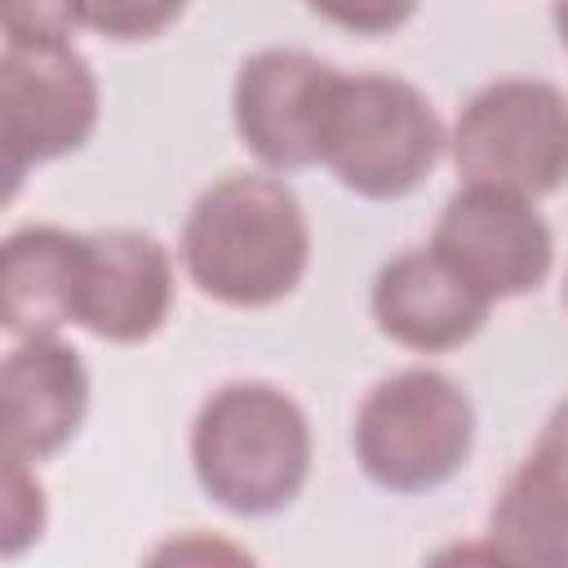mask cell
<instances>
[{
    "label": "cell",
    "mask_w": 568,
    "mask_h": 568,
    "mask_svg": "<svg viewBox=\"0 0 568 568\" xmlns=\"http://www.w3.org/2000/svg\"><path fill=\"white\" fill-rule=\"evenodd\" d=\"M311 422L275 382H226L191 422L195 484L213 506L244 519L293 506L311 479Z\"/></svg>",
    "instance_id": "obj_3"
},
{
    "label": "cell",
    "mask_w": 568,
    "mask_h": 568,
    "mask_svg": "<svg viewBox=\"0 0 568 568\" xmlns=\"http://www.w3.org/2000/svg\"><path fill=\"white\" fill-rule=\"evenodd\" d=\"M351 448L377 488L430 493L470 462L475 404L439 368H399L359 399Z\"/></svg>",
    "instance_id": "obj_5"
},
{
    "label": "cell",
    "mask_w": 568,
    "mask_h": 568,
    "mask_svg": "<svg viewBox=\"0 0 568 568\" xmlns=\"http://www.w3.org/2000/svg\"><path fill=\"white\" fill-rule=\"evenodd\" d=\"M422 568H510V564L501 559V550L488 537L484 541L462 537V541H444L439 550H430L422 559Z\"/></svg>",
    "instance_id": "obj_18"
},
{
    "label": "cell",
    "mask_w": 568,
    "mask_h": 568,
    "mask_svg": "<svg viewBox=\"0 0 568 568\" xmlns=\"http://www.w3.org/2000/svg\"><path fill=\"white\" fill-rule=\"evenodd\" d=\"M67 4H9L0 49V155L13 200L27 169L80 151L102 115V89L71 40Z\"/></svg>",
    "instance_id": "obj_2"
},
{
    "label": "cell",
    "mask_w": 568,
    "mask_h": 568,
    "mask_svg": "<svg viewBox=\"0 0 568 568\" xmlns=\"http://www.w3.org/2000/svg\"><path fill=\"white\" fill-rule=\"evenodd\" d=\"M84 235L31 222L4 235L0 244V320L18 342L58 337L75 315Z\"/></svg>",
    "instance_id": "obj_13"
},
{
    "label": "cell",
    "mask_w": 568,
    "mask_h": 568,
    "mask_svg": "<svg viewBox=\"0 0 568 568\" xmlns=\"http://www.w3.org/2000/svg\"><path fill=\"white\" fill-rule=\"evenodd\" d=\"M564 306H568V280H564Z\"/></svg>",
    "instance_id": "obj_20"
},
{
    "label": "cell",
    "mask_w": 568,
    "mask_h": 568,
    "mask_svg": "<svg viewBox=\"0 0 568 568\" xmlns=\"http://www.w3.org/2000/svg\"><path fill=\"white\" fill-rule=\"evenodd\" d=\"M448 151V129L430 98L386 71H337L324 129L320 164L359 200L413 195Z\"/></svg>",
    "instance_id": "obj_4"
},
{
    "label": "cell",
    "mask_w": 568,
    "mask_h": 568,
    "mask_svg": "<svg viewBox=\"0 0 568 568\" xmlns=\"http://www.w3.org/2000/svg\"><path fill=\"white\" fill-rule=\"evenodd\" d=\"M488 541L510 568H568V399L497 488Z\"/></svg>",
    "instance_id": "obj_11"
},
{
    "label": "cell",
    "mask_w": 568,
    "mask_h": 568,
    "mask_svg": "<svg viewBox=\"0 0 568 568\" xmlns=\"http://www.w3.org/2000/svg\"><path fill=\"white\" fill-rule=\"evenodd\" d=\"M337 67L306 49H257L240 62L231 84V124L244 151L266 173H297L320 164V129Z\"/></svg>",
    "instance_id": "obj_8"
},
{
    "label": "cell",
    "mask_w": 568,
    "mask_h": 568,
    "mask_svg": "<svg viewBox=\"0 0 568 568\" xmlns=\"http://www.w3.org/2000/svg\"><path fill=\"white\" fill-rule=\"evenodd\" d=\"M315 13L328 18V22H342L359 36H386V31H395L399 22L413 18L408 4H395V9L390 4H355V9H315Z\"/></svg>",
    "instance_id": "obj_17"
},
{
    "label": "cell",
    "mask_w": 568,
    "mask_h": 568,
    "mask_svg": "<svg viewBox=\"0 0 568 568\" xmlns=\"http://www.w3.org/2000/svg\"><path fill=\"white\" fill-rule=\"evenodd\" d=\"M173 257L155 235L129 226L89 231L80 244L71 324L102 342L138 346L164 328L173 311Z\"/></svg>",
    "instance_id": "obj_9"
},
{
    "label": "cell",
    "mask_w": 568,
    "mask_h": 568,
    "mask_svg": "<svg viewBox=\"0 0 568 568\" xmlns=\"http://www.w3.org/2000/svg\"><path fill=\"white\" fill-rule=\"evenodd\" d=\"M426 248L493 306L537 293L555 266V235L537 204L493 186H457Z\"/></svg>",
    "instance_id": "obj_7"
},
{
    "label": "cell",
    "mask_w": 568,
    "mask_h": 568,
    "mask_svg": "<svg viewBox=\"0 0 568 568\" xmlns=\"http://www.w3.org/2000/svg\"><path fill=\"white\" fill-rule=\"evenodd\" d=\"M75 27L111 40H151L182 18V4H67Z\"/></svg>",
    "instance_id": "obj_16"
},
{
    "label": "cell",
    "mask_w": 568,
    "mask_h": 568,
    "mask_svg": "<svg viewBox=\"0 0 568 568\" xmlns=\"http://www.w3.org/2000/svg\"><path fill=\"white\" fill-rule=\"evenodd\" d=\"M462 186H493L524 200L568 182V98L537 75H501L470 93L448 133Z\"/></svg>",
    "instance_id": "obj_6"
},
{
    "label": "cell",
    "mask_w": 568,
    "mask_h": 568,
    "mask_svg": "<svg viewBox=\"0 0 568 568\" xmlns=\"http://www.w3.org/2000/svg\"><path fill=\"white\" fill-rule=\"evenodd\" d=\"M178 257L209 302L266 311L302 284L311 266V222L284 178L235 169L195 195Z\"/></svg>",
    "instance_id": "obj_1"
},
{
    "label": "cell",
    "mask_w": 568,
    "mask_h": 568,
    "mask_svg": "<svg viewBox=\"0 0 568 568\" xmlns=\"http://www.w3.org/2000/svg\"><path fill=\"white\" fill-rule=\"evenodd\" d=\"M142 568H262L240 541L222 537V532H209V528H182V532H169L160 537Z\"/></svg>",
    "instance_id": "obj_15"
},
{
    "label": "cell",
    "mask_w": 568,
    "mask_h": 568,
    "mask_svg": "<svg viewBox=\"0 0 568 568\" xmlns=\"http://www.w3.org/2000/svg\"><path fill=\"white\" fill-rule=\"evenodd\" d=\"M550 22H555V31H559V44L568 49V4H555V9H550Z\"/></svg>",
    "instance_id": "obj_19"
},
{
    "label": "cell",
    "mask_w": 568,
    "mask_h": 568,
    "mask_svg": "<svg viewBox=\"0 0 568 568\" xmlns=\"http://www.w3.org/2000/svg\"><path fill=\"white\" fill-rule=\"evenodd\" d=\"M368 311L377 333L390 337L395 346L417 355H439L466 346L488 324L493 302L475 293L444 257H435L422 244L377 266L368 288Z\"/></svg>",
    "instance_id": "obj_10"
},
{
    "label": "cell",
    "mask_w": 568,
    "mask_h": 568,
    "mask_svg": "<svg viewBox=\"0 0 568 568\" xmlns=\"http://www.w3.org/2000/svg\"><path fill=\"white\" fill-rule=\"evenodd\" d=\"M4 457L44 462L62 453L89 413V368L62 337L13 342L0 368Z\"/></svg>",
    "instance_id": "obj_12"
},
{
    "label": "cell",
    "mask_w": 568,
    "mask_h": 568,
    "mask_svg": "<svg viewBox=\"0 0 568 568\" xmlns=\"http://www.w3.org/2000/svg\"><path fill=\"white\" fill-rule=\"evenodd\" d=\"M49 524V501H44V484L36 479L31 462H13L4 457V559H18L27 546H36L44 537Z\"/></svg>",
    "instance_id": "obj_14"
}]
</instances>
